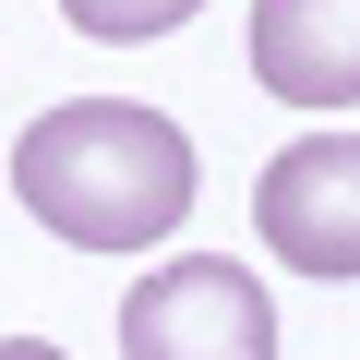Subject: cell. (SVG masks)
<instances>
[{
    "label": "cell",
    "instance_id": "6da1fadb",
    "mask_svg": "<svg viewBox=\"0 0 360 360\" xmlns=\"http://www.w3.org/2000/svg\"><path fill=\"white\" fill-rule=\"evenodd\" d=\"M13 193L72 252H144L193 217V132L132 96H72L13 144Z\"/></svg>",
    "mask_w": 360,
    "mask_h": 360
},
{
    "label": "cell",
    "instance_id": "7a4b0ae2",
    "mask_svg": "<svg viewBox=\"0 0 360 360\" xmlns=\"http://www.w3.org/2000/svg\"><path fill=\"white\" fill-rule=\"evenodd\" d=\"M120 360H276V300L229 252H168L120 288Z\"/></svg>",
    "mask_w": 360,
    "mask_h": 360
},
{
    "label": "cell",
    "instance_id": "3957f363",
    "mask_svg": "<svg viewBox=\"0 0 360 360\" xmlns=\"http://www.w3.org/2000/svg\"><path fill=\"white\" fill-rule=\"evenodd\" d=\"M252 229L300 276H360V132H300L252 180Z\"/></svg>",
    "mask_w": 360,
    "mask_h": 360
},
{
    "label": "cell",
    "instance_id": "277c9868",
    "mask_svg": "<svg viewBox=\"0 0 360 360\" xmlns=\"http://www.w3.org/2000/svg\"><path fill=\"white\" fill-rule=\"evenodd\" d=\"M252 72L288 108H360V0H252Z\"/></svg>",
    "mask_w": 360,
    "mask_h": 360
},
{
    "label": "cell",
    "instance_id": "5b68a950",
    "mask_svg": "<svg viewBox=\"0 0 360 360\" xmlns=\"http://www.w3.org/2000/svg\"><path fill=\"white\" fill-rule=\"evenodd\" d=\"M205 0H60L72 37H108V49H144V37H180Z\"/></svg>",
    "mask_w": 360,
    "mask_h": 360
},
{
    "label": "cell",
    "instance_id": "8992f818",
    "mask_svg": "<svg viewBox=\"0 0 360 360\" xmlns=\"http://www.w3.org/2000/svg\"><path fill=\"white\" fill-rule=\"evenodd\" d=\"M0 360H72V348H49V336H0Z\"/></svg>",
    "mask_w": 360,
    "mask_h": 360
}]
</instances>
